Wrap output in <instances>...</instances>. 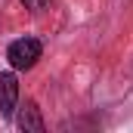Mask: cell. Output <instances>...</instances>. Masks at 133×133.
Masks as SVG:
<instances>
[{
	"label": "cell",
	"instance_id": "1",
	"mask_svg": "<svg viewBox=\"0 0 133 133\" xmlns=\"http://www.w3.org/2000/svg\"><path fill=\"white\" fill-rule=\"evenodd\" d=\"M40 53H43V43L37 40V37H19V40H12L9 43V50H6V59H9V65L12 68H34V62L40 59Z\"/></svg>",
	"mask_w": 133,
	"mask_h": 133
},
{
	"label": "cell",
	"instance_id": "2",
	"mask_svg": "<svg viewBox=\"0 0 133 133\" xmlns=\"http://www.w3.org/2000/svg\"><path fill=\"white\" fill-rule=\"evenodd\" d=\"M16 105H19V81L12 71H3L0 74V115L12 118Z\"/></svg>",
	"mask_w": 133,
	"mask_h": 133
},
{
	"label": "cell",
	"instance_id": "3",
	"mask_svg": "<svg viewBox=\"0 0 133 133\" xmlns=\"http://www.w3.org/2000/svg\"><path fill=\"white\" fill-rule=\"evenodd\" d=\"M19 127L25 133H43V118L34 102H25V108L19 111Z\"/></svg>",
	"mask_w": 133,
	"mask_h": 133
},
{
	"label": "cell",
	"instance_id": "4",
	"mask_svg": "<svg viewBox=\"0 0 133 133\" xmlns=\"http://www.w3.org/2000/svg\"><path fill=\"white\" fill-rule=\"evenodd\" d=\"M25 3V9H31V12H43L46 6H50V0H22Z\"/></svg>",
	"mask_w": 133,
	"mask_h": 133
}]
</instances>
